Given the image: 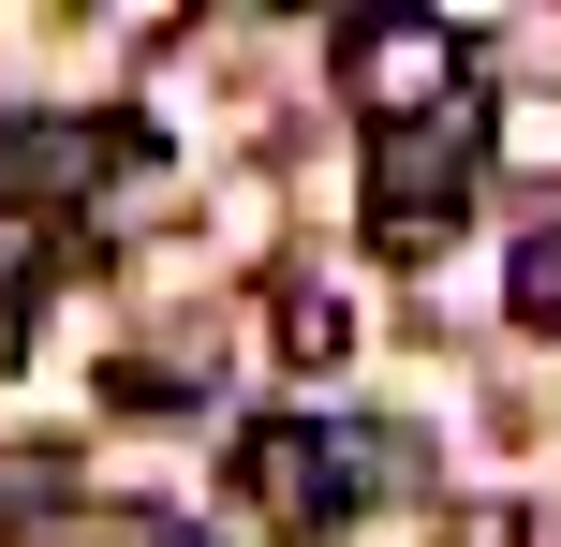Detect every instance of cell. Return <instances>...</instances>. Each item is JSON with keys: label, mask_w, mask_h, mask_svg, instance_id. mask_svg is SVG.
I'll return each mask as SVG.
<instances>
[{"label": "cell", "mask_w": 561, "mask_h": 547, "mask_svg": "<svg viewBox=\"0 0 561 547\" xmlns=\"http://www.w3.org/2000/svg\"><path fill=\"white\" fill-rule=\"evenodd\" d=\"M399 474H414L399 430H310V414L237 430V503H252L266 533H325V518H355L369 489H399Z\"/></svg>", "instance_id": "obj_1"}, {"label": "cell", "mask_w": 561, "mask_h": 547, "mask_svg": "<svg viewBox=\"0 0 561 547\" xmlns=\"http://www.w3.org/2000/svg\"><path fill=\"white\" fill-rule=\"evenodd\" d=\"M458 75H473V30H458V15H355V30H340V89H355L369 134L458 118Z\"/></svg>", "instance_id": "obj_2"}, {"label": "cell", "mask_w": 561, "mask_h": 547, "mask_svg": "<svg viewBox=\"0 0 561 547\" xmlns=\"http://www.w3.org/2000/svg\"><path fill=\"white\" fill-rule=\"evenodd\" d=\"M458 193H473V104L414 118V134H369V252L428 266L458 237Z\"/></svg>", "instance_id": "obj_3"}, {"label": "cell", "mask_w": 561, "mask_h": 547, "mask_svg": "<svg viewBox=\"0 0 561 547\" xmlns=\"http://www.w3.org/2000/svg\"><path fill=\"white\" fill-rule=\"evenodd\" d=\"M503 311H517V326H547V341H561V207H547V223H533V237L503 252Z\"/></svg>", "instance_id": "obj_4"}, {"label": "cell", "mask_w": 561, "mask_h": 547, "mask_svg": "<svg viewBox=\"0 0 561 547\" xmlns=\"http://www.w3.org/2000/svg\"><path fill=\"white\" fill-rule=\"evenodd\" d=\"M280 355H296V371H340V355H355V311H340L325 282H280Z\"/></svg>", "instance_id": "obj_5"}, {"label": "cell", "mask_w": 561, "mask_h": 547, "mask_svg": "<svg viewBox=\"0 0 561 547\" xmlns=\"http://www.w3.org/2000/svg\"><path fill=\"white\" fill-rule=\"evenodd\" d=\"M193 385H207V355H118V400H134V414L193 400Z\"/></svg>", "instance_id": "obj_6"}, {"label": "cell", "mask_w": 561, "mask_h": 547, "mask_svg": "<svg viewBox=\"0 0 561 547\" xmlns=\"http://www.w3.org/2000/svg\"><path fill=\"white\" fill-rule=\"evenodd\" d=\"M428 547H533V503H444Z\"/></svg>", "instance_id": "obj_7"}, {"label": "cell", "mask_w": 561, "mask_h": 547, "mask_svg": "<svg viewBox=\"0 0 561 547\" xmlns=\"http://www.w3.org/2000/svg\"><path fill=\"white\" fill-rule=\"evenodd\" d=\"M59 503V459H15V444H0V533H30Z\"/></svg>", "instance_id": "obj_8"}, {"label": "cell", "mask_w": 561, "mask_h": 547, "mask_svg": "<svg viewBox=\"0 0 561 547\" xmlns=\"http://www.w3.org/2000/svg\"><path fill=\"white\" fill-rule=\"evenodd\" d=\"M148 547H207V533H148Z\"/></svg>", "instance_id": "obj_9"}]
</instances>
